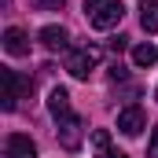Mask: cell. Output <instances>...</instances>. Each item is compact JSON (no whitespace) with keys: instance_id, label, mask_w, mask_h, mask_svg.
<instances>
[{"instance_id":"obj_1","label":"cell","mask_w":158,"mask_h":158,"mask_svg":"<svg viewBox=\"0 0 158 158\" xmlns=\"http://www.w3.org/2000/svg\"><path fill=\"white\" fill-rule=\"evenodd\" d=\"M121 15H125L121 0H85V19L96 30H114L121 22Z\"/></svg>"},{"instance_id":"obj_2","label":"cell","mask_w":158,"mask_h":158,"mask_svg":"<svg viewBox=\"0 0 158 158\" xmlns=\"http://www.w3.org/2000/svg\"><path fill=\"white\" fill-rule=\"evenodd\" d=\"M0 81H4V110H15L19 99L33 88V81H30V77H22L19 70H7V66L0 70Z\"/></svg>"},{"instance_id":"obj_3","label":"cell","mask_w":158,"mask_h":158,"mask_svg":"<svg viewBox=\"0 0 158 158\" xmlns=\"http://www.w3.org/2000/svg\"><path fill=\"white\" fill-rule=\"evenodd\" d=\"M96 63H99V48L85 44V48H74V52H70V59H66V70H70L77 81H85L92 70H96Z\"/></svg>"},{"instance_id":"obj_4","label":"cell","mask_w":158,"mask_h":158,"mask_svg":"<svg viewBox=\"0 0 158 158\" xmlns=\"http://www.w3.org/2000/svg\"><path fill=\"white\" fill-rule=\"evenodd\" d=\"M4 158H37V143L22 132H11L4 140Z\"/></svg>"},{"instance_id":"obj_5","label":"cell","mask_w":158,"mask_h":158,"mask_svg":"<svg viewBox=\"0 0 158 158\" xmlns=\"http://www.w3.org/2000/svg\"><path fill=\"white\" fill-rule=\"evenodd\" d=\"M143 125H147V118H143V110H140L136 103H132V107H125V110L118 114V129L125 132V136H140V132H143Z\"/></svg>"},{"instance_id":"obj_6","label":"cell","mask_w":158,"mask_h":158,"mask_svg":"<svg viewBox=\"0 0 158 158\" xmlns=\"http://www.w3.org/2000/svg\"><path fill=\"white\" fill-rule=\"evenodd\" d=\"M48 110H52V118H55V125H59V121H66V118H74L66 88H52V92H48Z\"/></svg>"},{"instance_id":"obj_7","label":"cell","mask_w":158,"mask_h":158,"mask_svg":"<svg viewBox=\"0 0 158 158\" xmlns=\"http://www.w3.org/2000/svg\"><path fill=\"white\" fill-rule=\"evenodd\" d=\"M4 52L7 55H30V37L19 26H7L4 30Z\"/></svg>"},{"instance_id":"obj_8","label":"cell","mask_w":158,"mask_h":158,"mask_svg":"<svg viewBox=\"0 0 158 158\" xmlns=\"http://www.w3.org/2000/svg\"><path fill=\"white\" fill-rule=\"evenodd\" d=\"M40 44H44L48 52H66V48H70V33H66L63 26H44V30H40Z\"/></svg>"},{"instance_id":"obj_9","label":"cell","mask_w":158,"mask_h":158,"mask_svg":"<svg viewBox=\"0 0 158 158\" xmlns=\"http://www.w3.org/2000/svg\"><path fill=\"white\" fill-rule=\"evenodd\" d=\"M140 26L147 33H158V0H143L140 4Z\"/></svg>"},{"instance_id":"obj_10","label":"cell","mask_w":158,"mask_h":158,"mask_svg":"<svg viewBox=\"0 0 158 158\" xmlns=\"http://www.w3.org/2000/svg\"><path fill=\"white\" fill-rule=\"evenodd\" d=\"M155 59H158V48H155V44H136V48H132V63H136V66L151 70Z\"/></svg>"},{"instance_id":"obj_11","label":"cell","mask_w":158,"mask_h":158,"mask_svg":"<svg viewBox=\"0 0 158 158\" xmlns=\"http://www.w3.org/2000/svg\"><path fill=\"white\" fill-rule=\"evenodd\" d=\"M92 143H96V155H99V151H110V132H107V129H96V132H92Z\"/></svg>"},{"instance_id":"obj_12","label":"cell","mask_w":158,"mask_h":158,"mask_svg":"<svg viewBox=\"0 0 158 158\" xmlns=\"http://www.w3.org/2000/svg\"><path fill=\"white\" fill-rule=\"evenodd\" d=\"M147 158H158V125H155V132H151V143H147Z\"/></svg>"},{"instance_id":"obj_13","label":"cell","mask_w":158,"mask_h":158,"mask_svg":"<svg viewBox=\"0 0 158 158\" xmlns=\"http://www.w3.org/2000/svg\"><path fill=\"white\" fill-rule=\"evenodd\" d=\"M96 158H129V155H121V151H114V147H110V151H99Z\"/></svg>"},{"instance_id":"obj_14","label":"cell","mask_w":158,"mask_h":158,"mask_svg":"<svg viewBox=\"0 0 158 158\" xmlns=\"http://www.w3.org/2000/svg\"><path fill=\"white\" fill-rule=\"evenodd\" d=\"M63 0H40V7H59Z\"/></svg>"}]
</instances>
